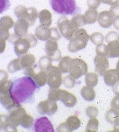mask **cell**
I'll use <instances>...</instances> for the list:
<instances>
[{"mask_svg":"<svg viewBox=\"0 0 119 132\" xmlns=\"http://www.w3.org/2000/svg\"><path fill=\"white\" fill-rule=\"evenodd\" d=\"M39 89L32 78L25 76L12 81L10 86V93L17 104H32Z\"/></svg>","mask_w":119,"mask_h":132,"instance_id":"6da1fadb","label":"cell"},{"mask_svg":"<svg viewBox=\"0 0 119 132\" xmlns=\"http://www.w3.org/2000/svg\"><path fill=\"white\" fill-rule=\"evenodd\" d=\"M38 38L32 33H27L23 36H18L15 33L10 35L9 42L14 44V53L18 56L27 53L29 50L34 47L38 44Z\"/></svg>","mask_w":119,"mask_h":132,"instance_id":"7a4b0ae2","label":"cell"},{"mask_svg":"<svg viewBox=\"0 0 119 132\" xmlns=\"http://www.w3.org/2000/svg\"><path fill=\"white\" fill-rule=\"evenodd\" d=\"M52 9L61 15H76L81 11L78 7L76 0H50Z\"/></svg>","mask_w":119,"mask_h":132,"instance_id":"3957f363","label":"cell"},{"mask_svg":"<svg viewBox=\"0 0 119 132\" xmlns=\"http://www.w3.org/2000/svg\"><path fill=\"white\" fill-rule=\"evenodd\" d=\"M90 39V35L85 29H79L76 31L74 37L70 40L68 49L70 53H76L86 47Z\"/></svg>","mask_w":119,"mask_h":132,"instance_id":"277c9868","label":"cell"},{"mask_svg":"<svg viewBox=\"0 0 119 132\" xmlns=\"http://www.w3.org/2000/svg\"><path fill=\"white\" fill-rule=\"evenodd\" d=\"M11 83L12 81L8 80L0 84V103L8 111L20 104L16 103L11 95L10 86Z\"/></svg>","mask_w":119,"mask_h":132,"instance_id":"5b68a950","label":"cell"},{"mask_svg":"<svg viewBox=\"0 0 119 132\" xmlns=\"http://www.w3.org/2000/svg\"><path fill=\"white\" fill-rule=\"evenodd\" d=\"M24 74L34 80L37 86L41 88L47 83V73L40 68L38 65L34 64L31 67L24 68Z\"/></svg>","mask_w":119,"mask_h":132,"instance_id":"8992f818","label":"cell"},{"mask_svg":"<svg viewBox=\"0 0 119 132\" xmlns=\"http://www.w3.org/2000/svg\"><path fill=\"white\" fill-rule=\"evenodd\" d=\"M57 27L61 36H63L65 39L69 41L74 37V34L77 30L74 28L70 20L66 16H61L58 20Z\"/></svg>","mask_w":119,"mask_h":132,"instance_id":"52a82bcc","label":"cell"},{"mask_svg":"<svg viewBox=\"0 0 119 132\" xmlns=\"http://www.w3.org/2000/svg\"><path fill=\"white\" fill-rule=\"evenodd\" d=\"M68 73L72 77L78 80L84 74L88 73V65L84 60L81 59H72Z\"/></svg>","mask_w":119,"mask_h":132,"instance_id":"ba28073f","label":"cell"},{"mask_svg":"<svg viewBox=\"0 0 119 132\" xmlns=\"http://www.w3.org/2000/svg\"><path fill=\"white\" fill-rule=\"evenodd\" d=\"M47 83L50 88L58 89L62 84V72L59 67L52 65L47 71Z\"/></svg>","mask_w":119,"mask_h":132,"instance_id":"9c48e42d","label":"cell"},{"mask_svg":"<svg viewBox=\"0 0 119 132\" xmlns=\"http://www.w3.org/2000/svg\"><path fill=\"white\" fill-rule=\"evenodd\" d=\"M14 14L18 19L23 18L29 22L30 26H33L36 22L38 16V13L37 9L34 8H26L24 6L20 5L14 10Z\"/></svg>","mask_w":119,"mask_h":132,"instance_id":"30bf717a","label":"cell"},{"mask_svg":"<svg viewBox=\"0 0 119 132\" xmlns=\"http://www.w3.org/2000/svg\"><path fill=\"white\" fill-rule=\"evenodd\" d=\"M58 110V104L56 101L47 99L39 102L37 106L38 112L41 115L52 116Z\"/></svg>","mask_w":119,"mask_h":132,"instance_id":"8fae6325","label":"cell"},{"mask_svg":"<svg viewBox=\"0 0 119 132\" xmlns=\"http://www.w3.org/2000/svg\"><path fill=\"white\" fill-rule=\"evenodd\" d=\"M45 52L50 58L52 61L58 62L61 59V52L59 49V44L57 41L49 39L45 44Z\"/></svg>","mask_w":119,"mask_h":132,"instance_id":"7c38bea8","label":"cell"},{"mask_svg":"<svg viewBox=\"0 0 119 132\" xmlns=\"http://www.w3.org/2000/svg\"><path fill=\"white\" fill-rule=\"evenodd\" d=\"M8 112V119L10 122L17 128V126H19L20 125V122H21L23 118L27 113L26 110L20 104L12 108Z\"/></svg>","mask_w":119,"mask_h":132,"instance_id":"4fadbf2b","label":"cell"},{"mask_svg":"<svg viewBox=\"0 0 119 132\" xmlns=\"http://www.w3.org/2000/svg\"><path fill=\"white\" fill-rule=\"evenodd\" d=\"M33 130L34 131L37 132L55 131L51 122L46 116H42V117L36 119L34 125H33Z\"/></svg>","mask_w":119,"mask_h":132,"instance_id":"5bb4252c","label":"cell"},{"mask_svg":"<svg viewBox=\"0 0 119 132\" xmlns=\"http://www.w3.org/2000/svg\"><path fill=\"white\" fill-rule=\"evenodd\" d=\"M14 26V20L11 17L5 16L0 19V38L4 40H8L10 38L9 29Z\"/></svg>","mask_w":119,"mask_h":132,"instance_id":"9a60e30c","label":"cell"},{"mask_svg":"<svg viewBox=\"0 0 119 132\" xmlns=\"http://www.w3.org/2000/svg\"><path fill=\"white\" fill-rule=\"evenodd\" d=\"M95 71L99 76H103L105 72L109 69V62L106 56H98L97 55L94 59Z\"/></svg>","mask_w":119,"mask_h":132,"instance_id":"2e32d148","label":"cell"},{"mask_svg":"<svg viewBox=\"0 0 119 132\" xmlns=\"http://www.w3.org/2000/svg\"><path fill=\"white\" fill-rule=\"evenodd\" d=\"M59 101H61L67 107H74L77 103V98L73 93L65 89L59 90Z\"/></svg>","mask_w":119,"mask_h":132,"instance_id":"e0dca14e","label":"cell"},{"mask_svg":"<svg viewBox=\"0 0 119 132\" xmlns=\"http://www.w3.org/2000/svg\"><path fill=\"white\" fill-rule=\"evenodd\" d=\"M114 17L112 16L110 11H101L97 18V22L100 26L104 29L109 28L112 25H113Z\"/></svg>","mask_w":119,"mask_h":132,"instance_id":"ac0fdd59","label":"cell"},{"mask_svg":"<svg viewBox=\"0 0 119 132\" xmlns=\"http://www.w3.org/2000/svg\"><path fill=\"white\" fill-rule=\"evenodd\" d=\"M106 120L114 125L113 130L119 131V110L111 108L106 113Z\"/></svg>","mask_w":119,"mask_h":132,"instance_id":"d6986e66","label":"cell"},{"mask_svg":"<svg viewBox=\"0 0 119 132\" xmlns=\"http://www.w3.org/2000/svg\"><path fill=\"white\" fill-rule=\"evenodd\" d=\"M103 80L108 86H114L119 80V71L117 69H108L103 74Z\"/></svg>","mask_w":119,"mask_h":132,"instance_id":"ffe728a7","label":"cell"},{"mask_svg":"<svg viewBox=\"0 0 119 132\" xmlns=\"http://www.w3.org/2000/svg\"><path fill=\"white\" fill-rule=\"evenodd\" d=\"M29 23L26 19L20 18L14 23V33L18 36H23L28 33V29L29 27Z\"/></svg>","mask_w":119,"mask_h":132,"instance_id":"44dd1931","label":"cell"},{"mask_svg":"<svg viewBox=\"0 0 119 132\" xmlns=\"http://www.w3.org/2000/svg\"><path fill=\"white\" fill-rule=\"evenodd\" d=\"M51 35V28L42 25L38 26L35 29V36L38 39L43 41H48Z\"/></svg>","mask_w":119,"mask_h":132,"instance_id":"7402d4cb","label":"cell"},{"mask_svg":"<svg viewBox=\"0 0 119 132\" xmlns=\"http://www.w3.org/2000/svg\"><path fill=\"white\" fill-rule=\"evenodd\" d=\"M17 128L10 122L8 116L0 115V131H17Z\"/></svg>","mask_w":119,"mask_h":132,"instance_id":"603a6c76","label":"cell"},{"mask_svg":"<svg viewBox=\"0 0 119 132\" xmlns=\"http://www.w3.org/2000/svg\"><path fill=\"white\" fill-rule=\"evenodd\" d=\"M106 47H107V52H106L107 57H119V40L108 42Z\"/></svg>","mask_w":119,"mask_h":132,"instance_id":"cb8c5ba5","label":"cell"},{"mask_svg":"<svg viewBox=\"0 0 119 132\" xmlns=\"http://www.w3.org/2000/svg\"><path fill=\"white\" fill-rule=\"evenodd\" d=\"M38 17H39V20H40V23L42 26H47L50 27L52 24V14L50 13V11L48 10H42L39 14H38Z\"/></svg>","mask_w":119,"mask_h":132,"instance_id":"d4e9b609","label":"cell"},{"mask_svg":"<svg viewBox=\"0 0 119 132\" xmlns=\"http://www.w3.org/2000/svg\"><path fill=\"white\" fill-rule=\"evenodd\" d=\"M80 94L83 98L87 101H92L94 100L95 96H96V93L93 87L87 86V85L81 89Z\"/></svg>","mask_w":119,"mask_h":132,"instance_id":"484cf974","label":"cell"},{"mask_svg":"<svg viewBox=\"0 0 119 132\" xmlns=\"http://www.w3.org/2000/svg\"><path fill=\"white\" fill-rule=\"evenodd\" d=\"M65 122H66V125H67L70 131L77 130L81 125V120L76 115L70 116L67 119Z\"/></svg>","mask_w":119,"mask_h":132,"instance_id":"4316f807","label":"cell"},{"mask_svg":"<svg viewBox=\"0 0 119 132\" xmlns=\"http://www.w3.org/2000/svg\"><path fill=\"white\" fill-rule=\"evenodd\" d=\"M19 57L20 59V62H21V65L23 67V69L28 67H31L35 64L36 58L32 53H26Z\"/></svg>","mask_w":119,"mask_h":132,"instance_id":"83f0119b","label":"cell"},{"mask_svg":"<svg viewBox=\"0 0 119 132\" xmlns=\"http://www.w3.org/2000/svg\"><path fill=\"white\" fill-rule=\"evenodd\" d=\"M84 15H85L87 24H93L96 21H97L99 14H98V11H97V9L88 8L85 11Z\"/></svg>","mask_w":119,"mask_h":132,"instance_id":"f1b7e54d","label":"cell"},{"mask_svg":"<svg viewBox=\"0 0 119 132\" xmlns=\"http://www.w3.org/2000/svg\"><path fill=\"white\" fill-rule=\"evenodd\" d=\"M70 22L76 29H79L80 27L87 24L85 15L80 14H77L76 15H74Z\"/></svg>","mask_w":119,"mask_h":132,"instance_id":"f546056e","label":"cell"},{"mask_svg":"<svg viewBox=\"0 0 119 132\" xmlns=\"http://www.w3.org/2000/svg\"><path fill=\"white\" fill-rule=\"evenodd\" d=\"M71 60H72V59L68 56H64L61 59L59 64V68L63 74H66V73L69 72Z\"/></svg>","mask_w":119,"mask_h":132,"instance_id":"4dcf8cb0","label":"cell"},{"mask_svg":"<svg viewBox=\"0 0 119 132\" xmlns=\"http://www.w3.org/2000/svg\"><path fill=\"white\" fill-rule=\"evenodd\" d=\"M85 84L89 86L94 87L98 83V74L94 72H88L85 74Z\"/></svg>","mask_w":119,"mask_h":132,"instance_id":"1f68e13d","label":"cell"},{"mask_svg":"<svg viewBox=\"0 0 119 132\" xmlns=\"http://www.w3.org/2000/svg\"><path fill=\"white\" fill-rule=\"evenodd\" d=\"M52 59L47 55V56H42V57L39 59L38 65H39L40 68L41 70L47 71L52 65Z\"/></svg>","mask_w":119,"mask_h":132,"instance_id":"d6a6232c","label":"cell"},{"mask_svg":"<svg viewBox=\"0 0 119 132\" xmlns=\"http://www.w3.org/2000/svg\"><path fill=\"white\" fill-rule=\"evenodd\" d=\"M98 127H99V121L98 119L95 118H90L88 120L85 131L86 132H97L98 131Z\"/></svg>","mask_w":119,"mask_h":132,"instance_id":"836d02e7","label":"cell"},{"mask_svg":"<svg viewBox=\"0 0 119 132\" xmlns=\"http://www.w3.org/2000/svg\"><path fill=\"white\" fill-rule=\"evenodd\" d=\"M23 69V67L21 65V62H20V59L18 57L17 59H15L14 60H12L8 66V70L9 72L11 73H14L17 72L18 71H20Z\"/></svg>","mask_w":119,"mask_h":132,"instance_id":"e575fe53","label":"cell"},{"mask_svg":"<svg viewBox=\"0 0 119 132\" xmlns=\"http://www.w3.org/2000/svg\"><path fill=\"white\" fill-rule=\"evenodd\" d=\"M33 125H34L33 117L29 114L26 113V115L24 116V117L23 118L20 125L24 128H26V129H30V128H32Z\"/></svg>","mask_w":119,"mask_h":132,"instance_id":"d590c367","label":"cell"},{"mask_svg":"<svg viewBox=\"0 0 119 132\" xmlns=\"http://www.w3.org/2000/svg\"><path fill=\"white\" fill-rule=\"evenodd\" d=\"M104 39H105V37L103 36L102 33L100 32H94L90 35V40L95 45L103 44Z\"/></svg>","mask_w":119,"mask_h":132,"instance_id":"8d00e7d4","label":"cell"},{"mask_svg":"<svg viewBox=\"0 0 119 132\" xmlns=\"http://www.w3.org/2000/svg\"><path fill=\"white\" fill-rule=\"evenodd\" d=\"M62 83L64 84V86L68 88V89H71L74 88L75 86V85L77 84V81L76 79L72 77L70 74L65 76V77H63V80H62Z\"/></svg>","mask_w":119,"mask_h":132,"instance_id":"74e56055","label":"cell"},{"mask_svg":"<svg viewBox=\"0 0 119 132\" xmlns=\"http://www.w3.org/2000/svg\"><path fill=\"white\" fill-rule=\"evenodd\" d=\"M99 110L97 107L95 106H89L86 108L85 110V113L89 118H95L98 115Z\"/></svg>","mask_w":119,"mask_h":132,"instance_id":"f35d334b","label":"cell"},{"mask_svg":"<svg viewBox=\"0 0 119 132\" xmlns=\"http://www.w3.org/2000/svg\"><path fill=\"white\" fill-rule=\"evenodd\" d=\"M59 89H51L49 90L48 92V99L54 101H59Z\"/></svg>","mask_w":119,"mask_h":132,"instance_id":"ab89813d","label":"cell"},{"mask_svg":"<svg viewBox=\"0 0 119 132\" xmlns=\"http://www.w3.org/2000/svg\"><path fill=\"white\" fill-rule=\"evenodd\" d=\"M106 52H107V47L106 44H100L97 45L96 47V53L98 56H106Z\"/></svg>","mask_w":119,"mask_h":132,"instance_id":"60d3db41","label":"cell"},{"mask_svg":"<svg viewBox=\"0 0 119 132\" xmlns=\"http://www.w3.org/2000/svg\"><path fill=\"white\" fill-rule=\"evenodd\" d=\"M105 39H106V41L107 43L109 42V41L119 40V34L117 32H115V31L109 32L106 35Z\"/></svg>","mask_w":119,"mask_h":132,"instance_id":"b9f144b4","label":"cell"},{"mask_svg":"<svg viewBox=\"0 0 119 132\" xmlns=\"http://www.w3.org/2000/svg\"><path fill=\"white\" fill-rule=\"evenodd\" d=\"M11 6V2L9 0H0V14L8 10Z\"/></svg>","mask_w":119,"mask_h":132,"instance_id":"7bdbcfd3","label":"cell"},{"mask_svg":"<svg viewBox=\"0 0 119 132\" xmlns=\"http://www.w3.org/2000/svg\"><path fill=\"white\" fill-rule=\"evenodd\" d=\"M61 35L60 34L59 31L57 29V28L56 27H52L51 28V35H50V38L51 40H55V41H58L61 38Z\"/></svg>","mask_w":119,"mask_h":132,"instance_id":"ee69618b","label":"cell"},{"mask_svg":"<svg viewBox=\"0 0 119 132\" xmlns=\"http://www.w3.org/2000/svg\"><path fill=\"white\" fill-rule=\"evenodd\" d=\"M100 0H87V5L91 9H97L100 6Z\"/></svg>","mask_w":119,"mask_h":132,"instance_id":"f6af8a7d","label":"cell"},{"mask_svg":"<svg viewBox=\"0 0 119 132\" xmlns=\"http://www.w3.org/2000/svg\"><path fill=\"white\" fill-rule=\"evenodd\" d=\"M111 107L119 110V95H115V96L112 99Z\"/></svg>","mask_w":119,"mask_h":132,"instance_id":"bcb514c9","label":"cell"},{"mask_svg":"<svg viewBox=\"0 0 119 132\" xmlns=\"http://www.w3.org/2000/svg\"><path fill=\"white\" fill-rule=\"evenodd\" d=\"M8 73L4 70H0V84L2 82L8 80Z\"/></svg>","mask_w":119,"mask_h":132,"instance_id":"7dc6e473","label":"cell"},{"mask_svg":"<svg viewBox=\"0 0 119 132\" xmlns=\"http://www.w3.org/2000/svg\"><path fill=\"white\" fill-rule=\"evenodd\" d=\"M57 131L58 132H70L69 129H68V126L66 125V122H62L59 125L57 128Z\"/></svg>","mask_w":119,"mask_h":132,"instance_id":"c3c4849f","label":"cell"},{"mask_svg":"<svg viewBox=\"0 0 119 132\" xmlns=\"http://www.w3.org/2000/svg\"><path fill=\"white\" fill-rule=\"evenodd\" d=\"M100 2L103 4L109 5L111 6L117 5L119 4V0H100Z\"/></svg>","mask_w":119,"mask_h":132,"instance_id":"681fc988","label":"cell"},{"mask_svg":"<svg viewBox=\"0 0 119 132\" xmlns=\"http://www.w3.org/2000/svg\"><path fill=\"white\" fill-rule=\"evenodd\" d=\"M5 47H6V43H5V40L0 38V54L2 53L5 50Z\"/></svg>","mask_w":119,"mask_h":132,"instance_id":"f907efd6","label":"cell"},{"mask_svg":"<svg viewBox=\"0 0 119 132\" xmlns=\"http://www.w3.org/2000/svg\"><path fill=\"white\" fill-rule=\"evenodd\" d=\"M113 26H114V28H115V29L119 30V15L114 17Z\"/></svg>","mask_w":119,"mask_h":132,"instance_id":"816d5d0a","label":"cell"},{"mask_svg":"<svg viewBox=\"0 0 119 132\" xmlns=\"http://www.w3.org/2000/svg\"><path fill=\"white\" fill-rule=\"evenodd\" d=\"M112 87H113V89H112L113 92H114L115 95H119V80L116 82V83L115 84V86H112Z\"/></svg>","mask_w":119,"mask_h":132,"instance_id":"f5cc1de1","label":"cell"},{"mask_svg":"<svg viewBox=\"0 0 119 132\" xmlns=\"http://www.w3.org/2000/svg\"><path fill=\"white\" fill-rule=\"evenodd\" d=\"M116 69L119 71V60L117 62V64H116Z\"/></svg>","mask_w":119,"mask_h":132,"instance_id":"db71d44e","label":"cell"}]
</instances>
